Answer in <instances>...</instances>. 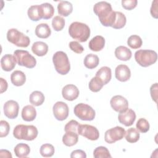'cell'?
<instances>
[{
  "label": "cell",
  "mask_w": 158,
  "mask_h": 158,
  "mask_svg": "<svg viewBox=\"0 0 158 158\" xmlns=\"http://www.w3.org/2000/svg\"><path fill=\"white\" fill-rule=\"evenodd\" d=\"M141 38L136 35L130 36L127 40V44L132 49H138L142 45Z\"/></svg>",
  "instance_id": "836d02e7"
},
{
  "label": "cell",
  "mask_w": 158,
  "mask_h": 158,
  "mask_svg": "<svg viewBox=\"0 0 158 158\" xmlns=\"http://www.w3.org/2000/svg\"><path fill=\"white\" fill-rule=\"evenodd\" d=\"M14 56L19 65L32 69L36 64V59L27 51L16 50L14 52Z\"/></svg>",
  "instance_id": "52a82bcc"
},
{
  "label": "cell",
  "mask_w": 158,
  "mask_h": 158,
  "mask_svg": "<svg viewBox=\"0 0 158 158\" xmlns=\"http://www.w3.org/2000/svg\"><path fill=\"white\" fill-rule=\"evenodd\" d=\"M125 139L130 143H134L137 142L139 139V132L138 130L134 128H128L125 131Z\"/></svg>",
  "instance_id": "1f68e13d"
},
{
  "label": "cell",
  "mask_w": 158,
  "mask_h": 158,
  "mask_svg": "<svg viewBox=\"0 0 158 158\" xmlns=\"http://www.w3.org/2000/svg\"><path fill=\"white\" fill-rule=\"evenodd\" d=\"M73 10V6L72 3L67 1H60L57 5L58 14L60 15L67 17Z\"/></svg>",
  "instance_id": "603a6c76"
},
{
  "label": "cell",
  "mask_w": 158,
  "mask_h": 158,
  "mask_svg": "<svg viewBox=\"0 0 158 158\" xmlns=\"http://www.w3.org/2000/svg\"><path fill=\"white\" fill-rule=\"evenodd\" d=\"M105 44V39L101 35H97L93 38L89 42V48L93 51H101Z\"/></svg>",
  "instance_id": "ac0fdd59"
},
{
  "label": "cell",
  "mask_w": 158,
  "mask_h": 158,
  "mask_svg": "<svg viewBox=\"0 0 158 158\" xmlns=\"http://www.w3.org/2000/svg\"><path fill=\"white\" fill-rule=\"evenodd\" d=\"M125 135V130L121 127L117 126L107 130L105 132L104 140L106 142L112 144L117 141L121 140Z\"/></svg>",
  "instance_id": "9c48e42d"
},
{
  "label": "cell",
  "mask_w": 158,
  "mask_h": 158,
  "mask_svg": "<svg viewBox=\"0 0 158 158\" xmlns=\"http://www.w3.org/2000/svg\"><path fill=\"white\" fill-rule=\"evenodd\" d=\"M44 96L40 91H35L31 93L29 98L30 102L35 106H39L41 105L44 101Z\"/></svg>",
  "instance_id": "f546056e"
},
{
  "label": "cell",
  "mask_w": 158,
  "mask_h": 158,
  "mask_svg": "<svg viewBox=\"0 0 158 158\" xmlns=\"http://www.w3.org/2000/svg\"><path fill=\"white\" fill-rule=\"evenodd\" d=\"M78 134L72 131H67L62 137V142L67 146H72L77 143Z\"/></svg>",
  "instance_id": "484cf974"
},
{
  "label": "cell",
  "mask_w": 158,
  "mask_h": 158,
  "mask_svg": "<svg viewBox=\"0 0 158 158\" xmlns=\"http://www.w3.org/2000/svg\"><path fill=\"white\" fill-rule=\"evenodd\" d=\"M36 116V111L35 108L31 106L27 105L23 107L22 110V118L27 122H31L35 120Z\"/></svg>",
  "instance_id": "44dd1931"
},
{
  "label": "cell",
  "mask_w": 158,
  "mask_h": 158,
  "mask_svg": "<svg viewBox=\"0 0 158 158\" xmlns=\"http://www.w3.org/2000/svg\"><path fill=\"white\" fill-rule=\"evenodd\" d=\"M8 41L18 47L27 48L29 46L30 40L28 36L15 28H11L7 33Z\"/></svg>",
  "instance_id": "8992f818"
},
{
  "label": "cell",
  "mask_w": 158,
  "mask_h": 158,
  "mask_svg": "<svg viewBox=\"0 0 158 158\" xmlns=\"http://www.w3.org/2000/svg\"><path fill=\"white\" fill-rule=\"evenodd\" d=\"M101 80L102 83L104 85L107 84L111 80L112 73L111 69L106 66L100 68L96 73V76Z\"/></svg>",
  "instance_id": "d6986e66"
},
{
  "label": "cell",
  "mask_w": 158,
  "mask_h": 158,
  "mask_svg": "<svg viewBox=\"0 0 158 158\" xmlns=\"http://www.w3.org/2000/svg\"><path fill=\"white\" fill-rule=\"evenodd\" d=\"M93 156L94 158H104L111 157L109 150L104 146H99L96 148L93 152Z\"/></svg>",
  "instance_id": "d590c367"
},
{
  "label": "cell",
  "mask_w": 158,
  "mask_h": 158,
  "mask_svg": "<svg viewBox=\"0 0 158 158\" xmlns=\"http://www.w3.org/2000/svg\"><path fill=\"white\" fill-rule=\"evenodd\" d=\"M112 108L116 112L121 113L128 108V102L126 98L120 95L113 96L110 101Z\"/></svg>",
  "instance_id": "7c38bea8"
},
{
  "label": "cell",
  "mask_w": 158,
  "mask_h": 158,
  "mask_svg": "<svg viewBox=\"0 0 158 158\" xmlns=\"http://www.w3.org/2000/svg\"><path fill=\"white\" fill-rule=\"evenodd\" d=\"M31 51L38 56H43L46 55L48 51V46L44 42L36 41L33 44Z\"/></svg>",
  "instance_id": "7402d4cb"
},
{
  "label": "cell",
  "mask_w": 158,
  "mask_h": 158,
  "mask_svg": "<svg viewBox=\"0 0 158 158\" xmlns=\"http://www.w3.org/2000/svg\"><path fill=\"white\" fill-rule=\"evenodd\" d=\"M135 59L136 62L143 67L154 64L157 59L156 51L149 49H139L135 52Z\"/></svg>",
  "instance_id": "277c9868"
},
{
  "label": "cell",
  "mask_w": 158,
  "mask_h": 158,
  "mask_svg": "<svg viewBox=\"0 0 158 158\" xmlns=\"http://www.w3.org/2000/svg\"><path fill=\"white\" fill-rule=\"evenodd\" d=\"M150 93H151V96L152 97V100H154L156 102H157V83L153 84L151 86Z\"/></svg>",
  "instance_id": "f6af8a7d"
},
{
  "label": "cell",
  "mask_w": 158,
  "mask_h": 158,
  "mask_svg": "<svg viewBox=\"0 0 158 158\" xmlns=\"http://www.w3.org/2000/svg\"><path fill=\"white\" fill-rule=\"evenodd\" d=\"M40 7L41 10L43 19H49L53 16L54 14V9L51 4L48 2L43 3L40 5Z\"/></svg>",
  "instance_id": "4dcf8cb0"
},
{
  "label": "cell",
  "mask_w": 158,
  "mask_h": 158,
  "mask_svg": "<svg viewBox=\"0 0 158 158\" xmlns=\"http://www.w3.org/2000/svg\"><path fill=\"white\" fill-rule=\"evenodd\" d=\"M69 33L73 39L79 42H85L90 36V29L85 23L74 22L70 25Z\"/></svg>",
  "instance_id": "7a4b0ae2"
},
{
  "label": "cell",
  "mask_w": 158,
  "mask_h": 158,
  "mask_svg": "<svg viewBox=\"0 0 158 158\" xmlns=\"http://www.w3.org/2000/svg\"><path fill=\"white\" fill-rule=\"evenodd\" d=\"M1 93H4L7 89V83L6 80L2 78H1Z\"/></svg>",
  "instance_id": "7dc6e473"
},
{
  "label": "cell",
  "mask_w": 158,
  "mask_h": 158,
  "mask_svg": "<svg viewBox=\"0 0 158 158\" xmlns=\"http://www.w3.org/2000/svg\"><path fill=\"white\" fill-rule=\"evenodd\" d=\"M83 62L84 65L86 68L89 69H93L96 68L98 65L99 59L97 55L93 54H89L86 56Z\"/></svg>",
  "instance_id": "83f0119b"
},
{
  "label": "cell",
  "mask_w": 158,
  "mask_h": 158,
  "mask_svg": "<svg viewBox=\"0 0 158 158\" xmlns=\"http://www.w3.org/2000/svg\"><path fill=\"white\" fill-rule=\"evenodd\" d=\"M70 157L72 158H86V154L85 151L81 150V149H77L72 152Z\"/></svg>",
  "instance_id": "ee69618b"
},
{
  "label": "cell",
  "mask_w": 158,
  "mask_h": 158,
  "mask_svg": "<svg viewBox=\"0 0 158 158\" xmlns=\"http://www.w3.org/2000/svg\"><path fill=\"white\" fill-rule=\"evenodd\" d=\"M4 115L9 118H15L18 116L19 106L17 102L14 100L7 101L4 104Z\"/></svg>",
  "instance_id": "4fadbf2b"
},
{
  "label": "cell",
  "mask_w": 158,
  "mask_h": 158,
  "mask_svg": "<svg viewBox=\"0 0 158 158\" xmlns=\"http://www.w3.org/2000/svg\"><path fill=\"white\" fill-rule=\"evenodd\" d=\"M136 128L141 133H146L149 130V123L148 121L144 118H140L136 122Z\"/></svg>",
  "instance_id": "f35d334b"
},
{
  "label": "cell",
  "mask_w": 158,
  "mask_h": 158,
  "mask_svg": "<svg viewBox=\"0 0 158 158\" xmlns=\"http://www.w3.org/2000/svg\"><path fill=\"white\" fill-rule=\"evenodd\" d=\"M157 0H155L152 1V6L151 7V15L154 17L155 19L157 18L158 15V12H157Z\"/></svg>",
  "instance_id": "bcb514c9"
},
{
  "label": "cell",
  "mask_w": 158,
  "mask_h": 158,
  "mask_svg": "<svg viewBox=\"0 0 158 158\" xmlns=\"http://www.w3.org/2000/svg\"><path fill=\"white\" fill-rule=\"evenodd\" d=\"M54 117L59 121L66 119L69 115V107L67 104L62 101H58L54 104L52 108Z\"/></svg>",
  "instance_id": "8fae6325"
},
{
  "label": "cell",
  "mask_w": 158,
  "mask_h": 158,
  "mask_svg": "<svg viewBox=\"0 0 158 158\" xmlns=\"http://www.w3.org/2000/svg\"><path fill=\"white\" fill-rule=\"evenodd\" d=\"M74 114L82 120L91 121L95 117L94 110L89 105L84 103H79L74 107Z\"/></svg>",
  "instance_id": "ba28073f"
},
{
  "label": "cell",
  "mask_w": 158,
  "mask_h": 158,
  "mask_svg": "<svg viewBox=\"0 0 158 158\" xmlns=\"http://www.w3.org/2000/svg\"><path fill=\"white\" fill-rule=\"evenodd\" d=\"M10 80L12 83L17 86H22L26 81L25 73L20 70H15L11 73Z\"/></svg>",
  "instance_id": "cb8c5ba5"
},
{
  "label": "cell",
  "mask_w": 158,
  "mask_h": 158,
  "mask_svg": "<svg viewBox=\"0 0 158 158\" xmlns=\"http://www.w3.org/2000/svg\"><path fill=\"white\" fill-rule=\"evenodd\" d=\"M115 20L112 27L115 29H120L125 25L127 19L125 15L121 12L115 11Z\"/></svg>",
  "instance_id": "d6a6232c"
},
{
  "label": "cell",
  "mask_w": 158,
  "mask_h": 158,
  "mask_svg": "<svg viewBox=\"0 0 158 158\" xmlns=\"http://www.w3.org/2000/svg\"><path fill=\"white\" fill-rule=\"evenodd\" d=\"M16 59L14 56L11 54H5L1 59V66L3 70L6 72L11 71L16 65Z\"/></svg>",
  "instance_id": "e0dca14e"
},
{
  "label": "cell",
  "mask_w": 158,
  "mask_h": 158,
  "mask_svg": "<svg viewBox=\"0 0 158 158\" xmlns=\"http://www.w3.org/2000/svg\"><path fill=\"white\" fill-rule=\"evenodd\" d=\"M103 86L104 84L102 83V82L99 78L96 77L92 78L89 82V88L93 92L99 91Z\"/></svg>",
  "instance_id": "e575fe53"
},
{
  "label": "cell",
  "mask_w": 158,
  "mask_h": 158,
  "mask_svg": "<svg viewBox=\"0 0 158 158\" xmlns=\"http://www.w3.org/2000/svg\"><path fill=\"white\" fill-rule=\"evenodd\" d=\"M54 148L51 144H44L40 148V154L43 157H49L53 156Z\"/></svg>",
  "instance_id": "8d00e7d4"
},
{
  "label": "cell",
  "mask_w": 158,
  "mask_h": 158,
  "mask_svg": "<svg viewBox=\"0 0 158 158\" xmlns=\"http://www.w3.org/2000/svg\"><path fill=\"white\" fill-rule=\"evenodd\" d=\"M14 151L17 157L20 158L26 157L30 152V148L27 144L19 143L15 146Z\"/></svg>",
  "instance_id": "f1b7e54d"
},
{
  "label": "cell",
  "mask_w": 158,
  "mask_h": 158,
  "mask_svg": "<svg viewBox=\"0 0 158 158\" xmlns=\"http://www.w3.org/2000/svg\"><path fill=\"white\" fill-rule=\"evenodd\" d=\"M115 56L120 60L127 61L131 59V51L130 49L125 46H120L116 48L115 50Z\"/></svg>",
  "instance_id": "ffe728a7"
},
{
  "label": "cell",
  "mask_w": 158,
  "mask_h": 158,
  "mask_svg": "<svg viewBox=\"0 0 158 158\" xmlns=\"http://www.w3.org/2000/svg\"><path fill=\"white\" fill-rule=\"evenodd\" d=\"M136 119V114L135 111L131 109H127L125 112H121L118 115L119 122L126 127L133 125Z\"/></svg>",
  "instance_id": "5bb4252c"
},
{
  "label": "cell",
  "mask_w": 158,
  "mask_h": 158,
  "mask_svg": "<svg viewBox=\"0 0 158 158\" xmlns=\"http://www.w3.org/2000/svg\"><path fill=\"white\" fill-rule=\"evenodd\" d=\"M10 126L7 122L1 120L0 122V136L1 138L6 136L9 132Z\"/></svg>",
  "instance_id": "60d3db41"
},
{
  "label": "cell",
  "mask_w": 158,
  "mask_h": 158,
  "mask_svg": "<svg viewBox=\"0 0 158 158\" xmlns=\"http://www.w3.org/2000/svg\"><path fill=\"white\" fill-rule=\"evenodd\" d=\"M115 78L120 81H128L131 77V72L129 67L124 64L118 65L115 70Z\"/></svg>",
  "instance_id": "2e32d148"
},
{
  "label": "cell",
  "mask_w": 158,
  "mask_h": 158,
  "mask_svg": "<svg viewBox=\"0 0 158 158\" xmlns=\"http://www.w3.org/2000/svg\"><path fill=\"white\" fill-rule=\"evenodd\" d=\"M65 23V19L63 17L59 15H56L52 19V26L54 30L59 31L64 28Z\"/></svg>",
  "instance_id": "74e56055"
},
{
  "label": "cell",
  "mask_w": 158,
  "mask_h": 158,
  "mask_svg": "<svg viewBox=\"0 0 158 158\" xmlns=\"http://www.w3.org/2000/svg\"><path fill=\"white\" fill-rule=\"evenodd\" d=\"M52 62L56 70L60 75H64L69 73L70 64L67 55L63 51H57L52 56Z\"/></svg>",
  "instance_id": "5b68a950"
},
{
  "label": "cell",
  "mask_w": 158,
  "mask_h": 158,
  "mask_svg": "<svg viewBox=\"0 0 158 158\" xmlns=\"http://www.w3.org/2000/svg\"><path fill=\"white\" fill-rule=\"evenodd\" d=\"M0 156L1 157H12V155L9 151L7 150L1 149L0 151Z\"/></svg>",
  "instance_id": "c3c4849f"
},
{
  "label": "cell",
  "mask_w": 158,
  "mask_h": 158,
  "mask_svg": "<svg viewBox=\"0 0 158 158\" xmlns=\"http://www.w3.org/2000/svg\"><path fill=\"white\" fill-rule=\"evenodd\" d=\"M79 123L75 120H72L70 121H69L65 125L64 127V130L65 131H72V132H75L78 133V129L79 127Z\"/></svg>",
  "instance_id": "ab89813d"
},
{
  "label": "cell",
  "mask_w": 158,
  "mask_h": 158,
  "mask_svg": "<svg viewBox=\"0 0 158 158\" xmlns=\"http://www.w3.org/2000/svg\"><path fill=\"white\" fill-rule=\"evenodd\" d=\"M62 94L65 99L72 101L78 98L79 95V90L75 85L69 84L62 88Z\"/></svg>",
  "instance_id": "9a60e30c"
},
{
  "label": "cell",
  "mask_w": 158,
  "mask_h": 158,
  "mask_svg": "<svg viewBox=\"0 0 158 158\" xmlns=\"http://www.w3.org/2000/svg\"><path fill=\"white\" fill-rule=\"evenodd\" d=\"M27 14L30 19L32 21H38L43 19L40 5H33L30 6L28 9Z\"/></svg>",
  "instance_id": "4316f807"
},
{
  "label": "cell",
  "mask_w": 158,
  "mask_h": 158,
  "mask_svg": "<svg viewBox=\"0 0 158 158\" xmlns=\"http://www.w3.org/2000/svg\"><path fill=\"white\" fill-rule=\"evenodd\" d=\"M78 134L92 141L97 140L99 136L98 130L95 127L87 124H80L78 129Z\"/></svg>",
  "instance_id": "30bf717a"
},
{
  "label": "cell",
  "mask_w": 158,
  "mask_h": 158,
  "mask_svg": "<svg viewBox=\"0 0 158 158\" xmlns=\"http://www.w3.org/2000/svg\"><path fill=\"white\" fill-rule=\"evenodd\" d=\"M95 14L99 17L101 24L105 27H112L115 20V11H114L110 3L106 1H100L96 3L93 7Z\"/></svg>",
  "instance_id": "6da1fadb"
},
{
  "label": "cell",
  "mask_w": 158,
  "mask_h": 158,
  "mask_svg": "<svg viewBox=\"0 0 158 158\" xmlns=\"http://www.w3.org/2000/svg\"><path fill=\"white\" fill-rule=\"evenodd\" d=\"M69 48L72 51L77 54H81L84 51L83 47L78 42L75 41L70 42Z\"/></svg>",
  "instance_id": "b9f144b4"
},
{
  "label": "cell",
  "mask_w": 158,
  "mask_h": 158,
  "mask_svg": "<svg viewBox=\"0 0 158 158\" xmlns=\"http://www.w3.org/2000/svg\"><path fill=\"white\" fill-rule=\"evenodd\" d=\"M38 130L33 125H18L13 131L14 136L17 139L32 141L38 136Z\"/></svg>",
  "instance_id": "3957f363"
},
{
  "label": "cell",
  "mask_w": 158,
  "mask_h": 158,
  "mask_svg": "<svg viewBox=\"0 0 158 158\" xmlns=\"http://www.w3.org/2000/svg\"><path fill=\"white\" fill-rule=\"evenodd\" d=\"M137 0H122V7L128 10H132L137 6Z\"/></svg>",
  "instance_id": "7bdbcfd3"
},
{
  "label": "cell",
  "mask_w": 158,
  "mask_h": 158,
  "mask_svg": "<svg viewBox=\"0 0 158 158\" xmlns=\"http://www.w3.org/2000/svg\"><path fill=\"white\" fill-rule=\"evenodd\" d=\"M51 33V30L47 23L38 24L35 28V35L40 38H47Z\"/></svg>",
  "instance_id": "d4e9b609"
}]
</instances>
